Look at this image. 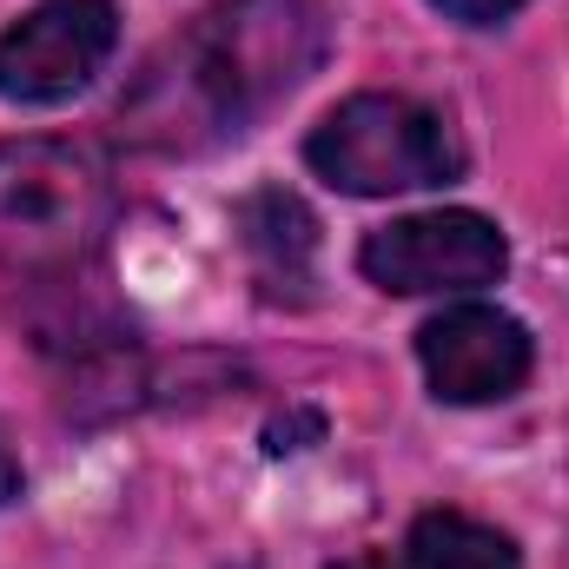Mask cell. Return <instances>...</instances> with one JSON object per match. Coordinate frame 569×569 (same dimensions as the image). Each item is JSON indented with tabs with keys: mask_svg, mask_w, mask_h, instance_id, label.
Here are the masks:
<instances>
[{
	"mask_svg": "<svg viewBox=\"0 0 569 569\" xmlns=\"http://www.w3.org/2000/svg\"><path fill=\"white\" fill-rule=\"evenodd\" d=\"M120 219L113 166L73 140L0 146V272L60 279L80 272Z\"/></svg>",
	"mask_w": 569,
	"mask_h": 569,
	"instance_id": "2",
	"label": "cell"
},
{
	"mask_svg": "<svg viewBox=\"0 0 569 569\" xmlns=\"http://www.w3.org/2000/svg\"><path fill=\"white\" fill-rule=\"evenodd\" d=\"M358 272L378 291H398V298L477 291V284H497L510 272V239L483 212H463V206L411 212V219L378 226L358 246Z\"/></svg>",
	"mask_w": 569,
	"mask_h": 569,
	"instance_id": "4",
	"label": "cell"
},
{
	"mask_svg": "<svg viewBox=\"0 0 569 569\" xmlns=\"http://www.w3.org/2000/svg\"><path fill=\"white\" fill-rule=\"evenodd\" d=\"M13 497H20V457H13V450H7V437H0V510H7Z\"/></svg>",
	"mask_w": 569,
	"mask_h": 569,
	"instance_id": "10",
	"label": "cell"
},
{
	"mask_svg": "<svg viewBox=\"0 0 569 569\" xmlns=\"http://www.w3.org/2000/svg\"><path fill=\"white\" fill-rule=\"evenodd\" d=\"M318 60L325 20L311 0H219L140 73L120 120L152 152H206L291 100Z\"/></svg>",
	"mask_w": 569,
	"mask_h": 569,
	"instance_id": "1",
	"label": "cell"
},
{
	"mask_svg": "<svg viewBox=\"0 0 569 569\" xmlns=\"http://www.w3.org/2000/svg\"><path fill=\"white\" fill-rule=\"evenodd\" d=\"M405 563L411 569H517L523 557H517V543L497 523H477L463 510H425L411 523Z\"/></svg>",
	"mask_w": 569,
	"mask_h": 569,
	"instance_id": "8",
	"label": "cell"
},
{
	"mask_svg": "<svg viewBox=\"0 0 569 569\" xmlns=\"http://www.w3.org/2000/svg\"><path fill=\"white\" fill-rule=\"evenodd\" d=\"M305 166L351 199H391V192H425V186L463 179V146L450 133V120L425 100L351 93L311 127Z\"/></svg>",
	"mask_w": 569,
	"mask_h": 569,
	"instance_id": "3",
	"label": "cell"
},
{
	"mask_svg": "<svg viewBox=\"0 0 569 569\" xmlns=\"http://www.w3.org/2000/svg\"><path fill=\"white\" fill-rule=\"evenodd\" d=\"M530 331L497 305H450L418 331V365L443 405H497L530 378Z\"/></svg>",
	"mask_w": 569,
	"mask_h": 569,
	"instance_id": "6",
	"label": "cell"
},
{
	"mask_svg": "<svg viewBox=\"0 0 569 569\" xmlns=\"http://www.w3.org/2000/svg\"><path fill=\"white\" fill-rule=\"evenodd\" d=\"M331 569H411V563L391 557V550H358V557H345V563H331Z\"/></svg>",
	"mask_w": 569,
	"mask_h": 569,
	"instance_id": "11",
	"label": "cell"
},
{
	"mask_svg": "<svg viewBox=\"0 0 569 569\" xmlns=\"http://www.w3.org/2000/svg\"><path fill=\"white\" fill-rule=\"evenodd\" d=\"M430 7H443L450 20H470V27H497V20H510L523 0H430Z\"/></svg>",
	"mask_w": 569,
	"mask_h": 569,
	"instance_id": "9",
	"label": "cell"
},
{
	"mask_svg": "<svg viewBox=\"0 0 569 569\" xmlns=\"http://www.w3.org/2000/svg\"><path fill=\"white\" fill-rule=\"evenodd\" d=\"M239 232H246V252L259 259L266 284H305L311 252H318V219L284 186H266L239 206Z\"/></svg>",
	"mask_w": 569,
	"mask_h": 569,
	"instance_id": "7",
	"label": "cell"
},
{
	"mask_svg": "<svg viewBox=\"0 0 569 569\" xmlns=\"http://www.w3.org/2000/svg\"><path fill=\"white\" fill-rule=\"evenodd\" d=\"M120 47V7L113 0H40L0 33V100L13 107H60Z\"/></svg>",
	"mask_w": 569,
	"mask_h": 569,
	"instance_id": "5",
	"label": "cell"
}]
</instances>
